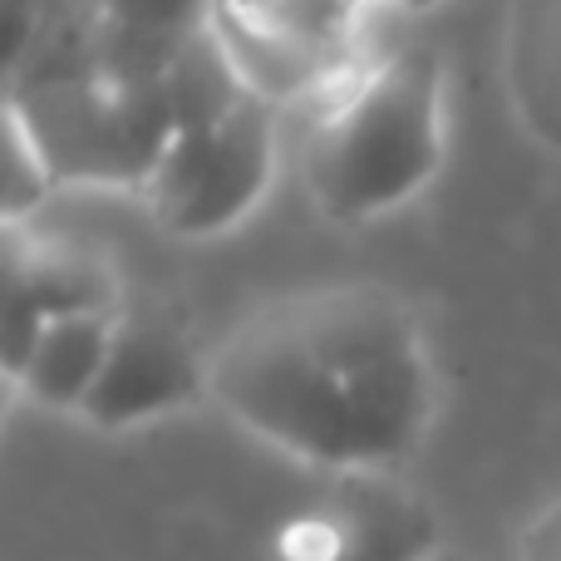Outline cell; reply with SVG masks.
I'll list each match as a JSON object with an SVG mask.
<instances>
[{"mask_svg":"<svg viewBox=\"0 0 561 561\" xmlns=\"http://www.w3.org/2000/svg\"><path fill=\"white\" fill-rule=\"evenodd\" d=\"M213 399L330 473H389L434 419L419 316L379 280H330L266 300L213 355Z\"/></svg>","mask_w":561,"mask_h":561,"instance_id":"cell-1","label":"cell"},{"mask_svg":"<svg viewBox=\"0 0 561 561\" xmlns=\"http://www.w3.org/2000/svg\"><path fill=\"white\" fill-rule=\"evenodd\" d=\"M306 104L300 183L330 222H379L414 203L444 168V65L419 39H399L359 59Z\"/></svg>","mask_w":561,"mask_h":561,"instance_id":"cell-2","label":"cell"},{"mask_svg":"<svg viewBox=\"0 0 561 561\" xmlns=\"http://www.w3.org/2000/svg\"><path fill=\"white\" fill-rule=\"evenodd\" d=\"M10 104L45 163L49 187L144 193L178 128L163 75L104 55L99 15L79 5L55 10L35 55L10 84Z\"/></svg>","mask_w":561,"mask_h":561,"instance_id":"cell-3","label":"cell"},{"mask_svg":"<svg viewBox=\"0 0 561 561\" xmlns=\"http://www.w3.org/2000/svg\"><path fill=\"white\" fill-rule=\"evenodd\" d=\"M438 0H213V30L247 89L272 104L310 99L359 59L379 55L389 15H424Z\"/></svg>","mask_w":561,"mask_h":561,"instance_id":"cell-4","label":"cell"},{"mask_svg":"<svg viewBox=\"0 0 561 561\" xmlns=\"http://www.w3.org/2000/svg\"><path fill=\"white\" fill-rule=\"evenodd\" d=\"M276 173V104L247 89L232 108L173 128L144 183L153 222L187 242L242 227Z\"/></svg>","mask_w":561,"mask_h":561,"instance_id":"cell-5","label":"cell"},{"mask_svg":"<svg viewBox=\"0 0 561 561\" xmlns=\"http://www.w3.org/2000/svg\"><path fill=\"white\" fill-rule=\"evenodd\" d=\"M75 310H124L118 276L94 247L39 232L30 217L0 222V369L20 385L39 330Z\"/></svg>","mask_w":561,"mask_h":561,"instance_id":"cell-6","label":"cell"},{"mask_svg":"<svg viewBox=\"0 0 561 561\" xmlns=\"http://www.w3.org/2000/svg\"><path fill=\"white\" fill-rule=\"evenodd\" d=\"M213 394V359L163 310H118L108 359L79 414L99 428H134Z\"/></svg>","mask_w":561,"mask_h":561,"instance_id":"cell-7","label":"cell"},{"mask_svg":"<svg viewBox=\"0 0 561 561\" xmlns=\"http://www.w3.org/2000/svg\"><path fill=\"white\" fill-rule=\"evenodd\" d=\"M310 561H428L438 552V523L409 488L385 473H340L335 497L306 527Z\"/></svg>","mask_w":561,"mask_h":561,"instance_id":"cell-8","label":"cell"},{"mask_svg":"<svg viewBox=\"0 0 561 561\" xmlns=\"http://www.w3.org/2000/svg\"><path fill=\"white\" fill-rule=\"evenodd\" d=\"M114 320H118V310L55 316L39 330L35 350H30L25 369H20V394L39 399L45 409H75L79 414L99 379V369H104V359H108Z\"/></svg>","mask_w":561,"mask_h":561,"instance_id":"cell-9","label":"cell"},{"mask_svg":"<svg viewBox=\"0 0 561 561\" xmlns=\"http://www.w3.org/2000/svg\"><path fill=\"white\" fill-rule=\"evenodd\" d=\"M49 193L55 187H49L45 163H39L10 94H0V222L5 217H30Z\"/></svg>","mask_w":561,"mask_h":561,"instance_id":"cell-10","label":"cell"},{"mask_svg":"<svg viewBox=\"0 0 561 561\" xmlns=\"http://www.w3.org/2000/svg\"><path fill=\"white\" fill-rule=\"evenodd\" d=\"M59 5L65 0H0V94H10Z\"/></svg>","mask_w":561,"mask_h":561,"instance_id":"cell-11","label":"cell"},{"mask_svg":"<svg viewBox=\"0 0 561 561\" xmlns=\"http://www.w3.org/2000/svg\"><path fill=\"white\" fill-rule=\"evenodd\" d=\"M15 394H20V385L5 375V369H0V419H5V409H10V399H15Z\"/></svg>","mask_w":561,"mask_h":561,"instance_id":"cell-12","label":"cell"},{"mask_svg":"<svg viewBox=\"0 0 561 561\" xmlns=\"http://www.w3.org/2000/svg\"><path fill=\"white\" fill-rule=\"evenodd\" d=\"M65 5H79V10H94V15H99V10H104V0H65Z\"/></svg>","mask_w":561,"mask_h":561,"instance_id":"cell-13","label":"cell"},{"mask_svg":"<svg viewBox=\"0 0 561 561\" xmlns=\"http://www.w3.org/2000/svg\"><path fill=\"white\" fill-rule=\"evenodd\" d=\"M428 561H468V557H458V552H448V547H438V552L428 557Z\"/></svg>","mask_w":561,"mask_h":561,"instance_id":"cell-14","label":"cell"},{"mask_svg":"<svg viewBox=\"0 0 561 561\" xmlns=\"http://www.w3.org/2000/svg\"><path fill=\"white\" fill-rule=\"evenodd\" d=\"M547 561H561V547H557V557H547Z\"/></svg>","mask_w":561,"mask_h":561,"instance_id":"cell-15","label":"cell"}]
</instances>
